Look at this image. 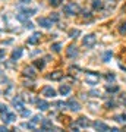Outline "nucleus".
<instances>
[{
    "label": "nucleus",
    "instance_id": "1",
    "mask_svg": "<svg viewBox=\"0 0 126 132\" xmlns=\"http://www.w3.org/2000/svg\"><path fill=\"white\" fill-rule=\"evenodd\" d=\"M63 12L66 15H69V16H73V15H78L81 12V7L79 5H76V3H66L63 6Z\"/></svg>",
    "mask_w": 126,
    "mask_h": 132
},
{
    "label": "nucleus",
    "instance_id": "14",
    "mask_svg": "<svg viewBox=\"0 0 126 132\" xmlns=\"http://www.w3.org/2000/svg\"><path fill=\"white\" fill-rule=\"evenodd\" d=\"M22 54H23V50L18 47V48H15L13 52H12L10 59H12V60H18V59H21V57H22Z\"/></svg>",
    "mask_w": 126,
    "mask_h": 132
},
{
    "label": "nucleus",
    "instance_id": "35",
    "mask_svg": "<svg viewBox=\"0 0 126 132\" xmlns=\"http://www.w3.org/2000/svg\"><path fill=\"white\" fill-rule=\"evenodd\" d=\"M106 106H107V109H113V107H114V103H113V101H108Z\"/></svg>",
    "mask_w": 126,
    "mask_h": 132
},
{
    "label": "nucleus",
    "instance_id": "5",
    "mask_svg": "<svg viewBox=\"0 0 126 132\" xmlns=\"http://www.w3.org/2000/svg\"><path fill=\"white\" fill-rule=\"evenodd\" d=\"M85 47H94L95 46V43H97V37L94 35V34H88V35H85L84 40H82Z\"/></svg>",
    "mask_w": 126,
    "mask_h": 132
},
{
    "label": "nucleus",
    "instance_id": "15",
    "mask_svg": "<svg viewBox=\"0 0 126 132\" xmlns=\"http://www.w3.org/2000/svg\"><path fill=\"white\" fill-rule=\"evenodd\" d=\"M76 125H78V126H81V128H88L91 123H89V120L87 118H79L78 120H76Z\"/></svg>",
    "mask_w": 126,
    "mask_h": 132
},
{
    "label": "nucleus",
    "instance_id": "30",
    "mask_svg": "<svg viewBox=\"0 0 126 132\" xmlns=\"http://www.w3.org/2000/svg\"><path fill=\"white\" fill-rule=\"evenodd\" d=\"M9 109H7V106H5V104H0V113H5V112H7Z\"/></svg>",
    "mask_w": 126,
    "mask_h": 132
},
{
    "label": "nucleus",
    "instance_id": "26",
    "mask_svg": "<svg viewBox=\"0 0 126 132\" xmlns=\"http://www.w3.org/2000/svg\"><path fill=\"white\" fill-rule=\"evenodd\" d=\"M60 47H62V44H60V43H54V44L52 46L53 52H60Z\"/></svg>",
    "mask_w": 126,
    "mask_h": 132
},
{
    "label": "nucleus",
    "instance_id": "11",
    "mask_svg": "<svg viewBox=\"0 0 126 132\" xmlns=\"http://www.w3.org/2000/svg\"><path fill=\"white\" fill-rule=\"evenodd\" d=\"M93 126L97 129V131H103V132H106V131H110V128L106 125L104 122H100V120H97V122H94L93 123Z\"/></svg>",
    "mask_w": 126,
    "mask_h": 132
},
{
    "label": "nucleus",
    "instance_id": "32",
    "mask_svg": "<svg viewBox=\"0 0 126 132\" xmlns=\"http://www.w3.org/2000/svg\"><path fill=\"white\" fill-rule=\"evenodd\" d=\"M50 19H52L53 22H56V21H59V15H57V13H53L52 16H50Z\"/></svg>",
    "mask_w": 126,
    "mask_h": 132
},
{
    "label": "nucleus",
    "instance_id": "24",
    "mask_svg": "<svg viewBox=\"0 0 126 132\" xmlns=\"http://www.w3.org/2000/svg\"><path fill=\"white\" fill-rule=\"evenodd\" d=\"M112 56H113L112 52H106V53L103 54V60H104V62H108L110 59H112Z\"/></svg>",
    "mask_w": 126,
    "mask_h": 132
},
{
    "label": "nucleus",
    "instance_id": "2",
    "mask_svg": "<svg viewBox=\"0 0 126 132\" xmlns=\"http://www.w3.org/2000/svg\"><path fill=\"white\" fill-rule=\"evenodd\" d=\"M35 13H37V9H23V10H21V12L16 15V19L25 24V22L28 21L29 16H32V15H35Z\"/></svg>",
    "mask_w": 126,
    "mask_h": 132
},
{
    "label": "nucleus",
    "instance_id": "23",
    "mask_svg": "<svg viewBox=\"0 0 126 132\" xmlns=\"http://www.w3.org/2000/svg\"><path fill=\"white\" fill-rule=\"evenodd\" d=\"M62 2H63V0H48V3H50L53 7H57V6H60V5H62Z\"/></svg>",
    "mask_w": 126,
    "mask_h": 132
},
{
    "label": "nucleus",
    "instance_id": "21",
    "mask_svg": "<svg viewBox=\"0 0 126 132\" xmlns=\"http://www.w3.org/2000/svg\"><path fill=\"white\" fill-rule=\"evenodd\" d=\"M106 90H107L108 93H117V91H119V87H116V85H107Z\"/></svg>",
    "mask_w": 126,
    "mask_h": 132
},
{
    "label": "nucleus",
    "instance_id": "27",
    "mask_svg": "<svg viewBox=\"0 0 126 132\" xmlns=\"http://www.w3.org/2000/svg\"><path fill=\"white\" fill-rule=\"evenodd\" d=\"M31 122H32L34 125H35V123H40V122H43V118L41 116H34V118L31 119Z\"/></svg>",
    "mask_w": 126,
    "mask_h": 132
},
{
    "label": "nucleus",
    "instance_id": "22",
    "mask_svg": "<svg viewBox=\"0 0 126 132\" xmlns=\"http://www.w3.org/2000/svg\"><path fill=\"white\" fill-rule=\"evenodd\" d=\"M79 34H81L79 29H72V31L69 32V37H70V38H76L78 35H79Z\"/></svg>",
    "mask_w": 126,
    "mask_h": 132
},
{
    "label": "nucleus",
    "instance_id": "38",
    "mask_svg": "<svg viewBox=\"0 0 126 132\" xmlns=\"http://www.w3.org/2000/svg\"><path fill=\"white\" fill-rule=\"evenodd\" d=\"M5 54V50H0V56H3Z\"/></svg>",
    "mask_w": 126,
    "mask_h": 132
},
{
    "label": "nucleus",
    "instance_id": "34",
    "mask_svg": "<svg viewBox=\"0 0 126 132\" xmlns=\"http://www.w3.org/2000/svg\"><path fill=\"white\" fill-rule=\"evenodd\" d=\"M25 27H27V28H32L34 24L32 22H29V21H27V22H25Z\"/></svg>",
    "mask_w": 126,
    "mask_h": 132
},
{
    "label": "nucleus",
    "instance_id": "6",
    "mask_svg": "<svg viewBox=\"0 0 126 132\" xmlns=\"http://www.w3.org/2000/svg\"><path fill=\"white\" fill-rule=\"evenodd\" d=\"M41 94L46 95V97H48V98H54V97L57 95V93H56L54 88H52V87H44L43 91H41Z\"/></svg>",
    "mask_w": 126,
    "mask_h": 132
},
{
    "label": "nucleus",
    "instance_id": "7",
    "mask_svg": "<svg viewBox=\"0 0 126 132\" xmlns=\"http://www.w3.org/2000/svg\"><path fill=\"white\" fill-rule=\"evenodd\" d=\"M66 106L72 110V112H79L81 110V104L76 101V100H73V98H70L69 101H66Z\"/></svg>",
    "mask_w": 126,
    "mask_h": 132
},
{
    "label": "nucleus",
    "instance_id": "3",
    "mask_svg": "<svg viewBox=\"0 0 126 132\" xmlns=\"http://www.w3.org/2000/svg\"><path fill=\"white\" fill-rule=\"evenodd\" d=\"M12 106L15 107V110H18L19 113H21L23 109H25V104H23V98L21 97V95H16V97H13V98H12Z\"/></svg>",
    "mask_w": 126,
    "mask_h": 132
},
{
    "label": "nucleus",
    "instance_id": "29",
    "mask_svg": "<svg viewBox=\"0 0 126 132\" xmlns=\"http://www.w3.org/2000/svg\"><path fill=\"white\" fill-rule=\"evenodd\" d=\"M114 119H116L117 122H125L126 120V114H119V116H116Z\"/></svg>",
    "mask_w": 126,
    "mask_h": 132
},
{
    "label": "nucleus",
    "instance_id": "9",
    "mask_svg": "<svg viewBox=\"0 0 126 132\" xmlns=\"http://www.w3.org/2000/svg\"><path fill=\"white\" fill-rule=\"evenodd\" d=\"M66 54H68V57H70V59H75V57L79 54L78 47H76V46H69V47L66 48Z\"/></svg>",
    "mask_w": 126,
    "mask_h": 132
},
{
    "label": "nucleus",
    "instance_id": "13",
    "mask_svg": "<svg viewBox=\"0 0 126 132\" xmlns=\"http://www.w3.org/2000/svg\"><path fill=\"white\" fill-rule=\"evenodd\" d=\"M41 129L43 131H53V129H56V128L53 126V123L50 120H47V119H43L41 122Z\"/></svg>",
    "mask_w": 126,
    "mask_h": 132
},
{
    "label": "nucleus",
    "instance_id": "31",
    "mask_svg": "<svg viewBox=\"0 0 126 132\" xmlns=\"http://www.w3.org/2000/svg\"><path fill=\"white\" fill-rule=\"evenodd\" d=\"M120 101H122V104H125V106H126V93H122V95H120Z\"/></svg>",
    "mask_w": 126,
    "mask_h": 132
},
{
    "label": "nucleus",
    "instance_id": "17",
    "mask_svg": "<svg viewBox=\"0 0 126 132\" xmlns=\"http://www.w3.org/2000/svg\"><path fill=\"white\" fill-rule=\"evenodd\" d=\"M62 76H63V72H62V71H56V72H53V73H50L47 78H48V79H53V81H57V79H60Z\"/></svg>",
    "mask_w": 126,
    "mask_h": 132
},
{
    "label": "nucleus",
    "instance_id": "8",
    "mask_svg": "<svg viewBox=\"0 0 126 132\" xmlns=\"http://www.w3.org/2000/svg\"><path fill=\"white\" fill-rule=\"evenodd\" d=\"M15 119H16V116L13 113H10L9 110L5 112V113H2V120L5 123H12V122H15Z\"/></svg>",
    "mask_w": 126,
    "mask_h": 132
},
{
    "label": "nucleus",
    "instance_id": "37",
    "mask_svg": "<svg viewBox=\"0 0 126 132\" xmlns=\"http://www.w3.org/2000/svg\"><path fill=\"white\" fill-rule=\"evenodd\" d=\"M0 131H7V128L6 126H0Z\"/></svg>",
    "mask_w": 126,
    "mask_h": 132
},
{
    "label": "nucleus",
    "instance_id": "12",
    "mask_svg": "<svg viewBox=\"0 0 126 132\" xmlns=\"http://www.w3.org/2000/svg\"><path fill=\"white\" fill-rule=\"evenodd\" d=\"M40 38H41V34H40V32H34L32 35L28 38V44L35 46V44H38V43H40Z\"/></svg>",
    "mask_w": 126,
    "mask_h": 132
},
{
    "label": "nucleus",
    "instance_id": "25",
    "mask_svg": "<svg viewBox=\"0 0 126 132\" xmlns=\"http://www.w3.org/2000/svg\"><path fill=\"white\" fill-rule=\"evenodd\" d=\"M34 65L37 66L38 69H43V68H44V65H46V63H44V60H41V59H38V60H35V63H34Z\"/></svg>",
    "mask_w": 126,
    "mask_h": 132
},
{
    "label": "nucleus",
    "instance_id": "4",
    "mask_svg": "<svg viewBox=\"0 0 126 132\" xmlns=\"http://www.w3.org/2000/svg\"><path fill=\"white\" fill-rule=\"evenodd\" d=\"M98 79H100V75L95 73V72H88V73L85 75V82L89 84V85H97Z\"/></svg>",
    "mask_w": 126,
    "mask_h": 132
},
{
    "label": "nucleus",
    "instance_id": "16",
    "mask_svg": "<svg viewBox=\"0 0 126 132\" xmlns=\"http://www.w3.org/2000/svg\"><path fill=\"white\" fill-rule=\"evenodd\" d=\"M37 107H38V110H43V112H44V110H47V109L50 107V104L47 103L46 100H38L37 101Z\"/></svg>",
    "mask_w": 126,
    "mask_h": 132
},
{
    "label": "nucleus",
    "instance_id": "20",
    "mask_svg": "<svg viewBox=\"0 0 126 132\" xmlns=\"http://www.w3.org/2000/svg\"><path fill=\"white\" fill-rule=\"evenodd\" d=\"M93 9H95V10H98V9H101L103 7V2L101 0H93Z\"/></svg>",
    "mask_w": 126,
    "mask_h": 132
},
{
    "label": "nucleus",
    "instance_id": "19",
    "mask_svg": "<svg viewBox=\"0 0 126 132\" xmlns=\"http://www.w3.org/2000/svg\"><path fill=\"white\" fill-rule=\"evenodd\" d=\"M59 91H60V94H62V95H68V94L70 93V87H69L68 84H63V85H60Z\"/></svg>",
    "mask_w": 126,
    "mask_h": 132
},
{
    "label": "nucleus",
    "instance_id": "10",
    "mask_svg": "<svg viewBox=\"0 0 126 132\" xmlns=\"http://www.w3.org/2000/svg\"><path fill=\"white\" fill-rule=\"evenodd\" d=\"M38 25H41L43 28H52L53 21L50 18H38Z\"/></svg>",
    "mask_w": 126,
    "mask_h": 132
},
{
    "label": "nucleus",
    "instance_id": "33",
    "mask_svg": "<svg viewBox=\"0 0 126 132\" xmlns=\"http://www.w3.org/2000/svg\"><path fill=\"white\" fill-rule=\"evenodd\" d=\"M106 79L107 81H114V75H113V73H108V75H106Z\"/></svg>",
    "mask_w": 126,
    "mask_h": 132
},
{
    "label": "nucleus",
    "instance_id": "18",
    "mask_svg": "<svg viewBox=\"0 0 126 132\" xmlns=\"http://www.w3.org/2000/svg\"><path fill=\"white\" fill-rule=\"evenodd\" d=\"M23 75L34 78V76H35V69H34L32 66H28V68H25V69H23Z\"/></svg>",
    "mask_w": 126,
    "mask_h": 132
},
{
    "label": "nucleus",
    "instance_id": "28",
    "mask_svg": "<svg viewBox=\"0 0 126 132\" xmlns=\"http://www.w3.org/2000/svg\"><path fill=\"white\" fill-rule=\"evenodd\" d=\"M119 32H120V34H126V22L120 24V27H119Z\"/></svg>",
    "mask_w": 126,
    "mask_h": 132
},
{
    "label": "nucleus",
    "instance_id": "36",
    "mask_svg": "<svg viewBox=\"0 0 126 132\" xmlns=\"http://www.w3.org/2000/svg\"><path fill=\"white\" fill-rule=\"evenodd\" d=\"M21 3H22V5H29L31 0H21Z\"/></svg>",
    "mask_w": 126,
    "mask_h": 132
}]
</instances>
